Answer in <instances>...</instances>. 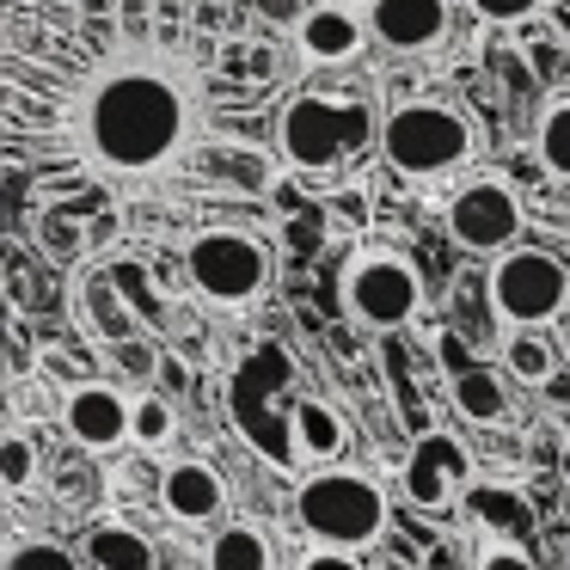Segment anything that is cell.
I'll return each instance as SVG.
<instances>
[{
  "mask_svg": "<svg viewBox=\"0 0 570 570\" xmlns=\"http://www.w3.org/2000/svg\"><path fill=\"white\" fill-rule=\"evenodd\" d=\"M362 38H368V19L344 13V7H313L301 19V56H313V62H350Z\"/></svg>",
  "mask_w": 570,
  "mask_h": 570,
  "instance_id": "5bb4252c",
  "label": "cell"
},
{
  "mask_svg": "<svg viewBox=\"0 0 570 570\" xmlns=\"http://www.w3.org/2000/svg\"><path fill=\"white\" fill-rule=\"evenodd\" d=\"M344 301H350V313H356L362 325H374V332H399V325L417 313V301H423V276H417V264L399 258V252H368V258L350 264Z\"/></svg>",
  "mask_w": 570,
  "mask_h": 570,
  "instance_id": "52a82bcc",
  "label": "cell"
},
{
  "mask_svg": "<svg viewBox=\"0 0 570 570\" xmlns=\"http://www.w3.org/2000/svg\"><path fill=\"white\" fill-rule=\"evenodd\" d=\"M466 509L491 533H509V540H515V533H528V521H533V509L521 503L509 484H466Z\"/></svg>",
  "mask_w": 570,
  "mask_h": 570,
  "instance_id": "d6986e66",
  "label": "cell"
},
{
  "mask_svg": "<svg viewBox=\"0 0 570 570\" xmlns=\"http://www.w3.org/2000/svg\"><path fill=\"white\" fill-rule=\"evenodd\" d=\"M399 484H405V503L411 509H430V515H435V509H448V503H460V497H466L472 454L460 448V435L423 430L417 442H411V454H405Z\"/></svg>",
  "mask_w": 570,
  "mask_h": 570,
  "instance_id": "ba28073f",
  "label": "cell"
},
{
  "mask_svg": "<svg viewBox=\"0 0 570 570\" xmlns=\"http://www.w3.org/2000/svg\"><path fill=\"white\" fill-rule=\"evenodd\" d=\"M87 558L99 570H154V546L129 521H92L87 528Z\"/></svg>",
  "mask_w": 570,
  "mask_h": 570,
  "instance_id": "9a60e30c",
  "label": "cell"
},
{
  "mask_svg": "<svg viewBox=\"0 0 570 570\" xmlns=\"http://www.w3.org/2000/svg\"><path fill=\"white\" fill-rule=\"evenodd\" d=\"M564 344H570V332H564Z\"/></svg>",
  "mask_w": 570,
  "mask_h": 570,
  "instance_id": "1f68e13d",
  "label": "cell"
},
{
  "mask_svg": "<svg viewBox=\"0 0 570 570\" xmlns=\"http://www.w3.org/2000/svg\"><path fill=\"white\" fill-rule=\"evenodd\" d=\"M0 570H80V558L56 540H13L7 558H0Z\"/></svg>",
  "mask_w": 570,
  "mask_h": 570,
  "instance_id": "603a6c76",
  "label": "cell"
},
{
  "mask_svg": "<svg viewBox=\"0 0 570 570\" xmlns=\"http://www.w3.org/2000/svg\"><path fill=\"white\" fill-rule=\"evenodd\" d=\"M173 430H178V417H173V405L166 399H136V423H129V435H136L141 448H160V442H173Z\"/></svg>",
  "mask_w": 570,
  "mask_h": 570,
  "instance_id": "cb8c5ba5",
  "label": "cell"
},
{
  "mask_svg": "<svg viewBox=\"0 0 570 570\" xmlns=\"http://www.w3.org/2000/svg\"><path fill=\"white\" fill-rule=\"evenodd\" d=\"M62 423H68V435H75L80 448H117L129 435V423H136V405H129L117 386H99V381H87V386H75L68 393V405H62Z\"/></svg>",
  "mask_w": 570,
  "mask_h": 570,
  "instance_id": "7c38bea8",
  "label": "cell"
},
{
  "mask_svg": "<svg viewBox=\"0 0 570 570\" xmlns=\"http://www.w3.org/2000/svg\"><path fill=\"white\" fill-rule=\"evenodd\" d=\"M454 411H460V417H472V423H503V417H509V386H503V374H491V368H460V374H454Z\"/></svg>",
  "mask_w": 570,
  "mask_h": 570,
  "instance_id": "e0dca14e",
  "label": "cell"
},
{
  "mask_svg": "<svg viewBox=\"0 0 570 570\" xmlns=\"http://www.w3.org/2000/svg\"><path fill=\"white\" fill-rule=\"evenodd\" d=\"M491 301L509 325H552L570 301V271L552 252H509L491 271Z\"/></svg>",
  "mask_w": 570,
  "mask_h": 570,
  "instance_id": "8992f818",
  "label": "cell"
},
{
  "mask_svg": "<svg viewBox=\"0 0 570 570\" xmlns=\"http://www.w3.org/2000/svg\"><path fill=\"white\" fill-rule=\"evenodd\" d=\"M295 435L313 460H332L337 448H344V423H337V411L320 405V399H295Z\"/></svg>",
  "mask_w": 570,
  "mask_h": 570,
  "instance_id": "44dd1931",
  "label": "cell"
},
{
  "mask_svg": "<svg viewBox=\"0 0 570 570\" xmlns=\"http://www.w3.org/2000/svg\"><path fill=\"white\" fill-rule=\"evenodd\" d=\"M448 234H454V246H466V252H509L515 234H521L515 190L497 185V178L466 185L454 203H448Z\"/></svg>",
  "mask_w": 570,
  "mask_h": 570,
  "instance_id": "9c48e42d",
  "label": "cell"
},
{
  "mask_svg": "<svg viewBox=\"0 0 570 570\" xmlns=\"http://www.w3.org/2000/svg\"><path fill=\"white\" fill-rule=\"evenodd\" d=\"M160 503L173 521H185V528H203V521H215L227 509V484L222 472L209 466V460H173L160 479Z\"/></svg>",
  "mask_w": 570,
  "mask_h": 570,
  "instance_id": "4fadbf2b",
  "label": "cell"
},
{
  "mask_svg": "<svg viewBox=\"0 0 570 570\" xmlns=\"http://www.w3.org/2000/svg\"><path fill=\"white\" fill-rule=\"evenodd\" d=\"M80 320H87L105 344H129V337H136V313L117 301L111 276H87V283H80Z\"/></svg>",
  "mask_w": 570,
  "mask_h": 570,
  "instance_id": "2e32d148",
  "label": "cell"
},
{
  "mask_svg": "<svg viewBox=\"0 0 570 570\" xmlns=\"http://www.w3.org/2000/svg\"><path fill=\"white\" fill-rule=\"evenodd\" d=\"M31 479H38V448L26 435H0V484L7 491H26Z\"/></svg>",
  "mask_w": 570,
  "mask_h": 570,
  "instance_id": "d4e9b609",
  "label": "cell"
},
{
  "mask_svg": "<svg viewBox=\"0 0 570 570\" xmlns=\"http://www.w3.org/2000/svg\"><path fill=\"white\" fill-rule=\"evenodd\" d=\"M283 154L295 173H325L350 154V105L332 99H295L283 111Z\"/></svg>",
  "mask_w": 570,
  "mask_h": 570,
  "instance_id": "30bf717a",
  "label": "cell"
},
{
  "mask_svg": "<svg viewBox=\"0 0 570 570\" xmlns=\"http://www.w3.org/2000/svg\"><path fill=\"white\" fill-rule=\"evenodd\" d=\"M558 13H570V0H558Z\"/></svg>",
  "mask_w": 570,
  "mask_h": 570,
  "instance_id": "4dcf8cb0",
  "label": "cell"
},
{
  "mask_svg": "<svg viewBox=\"0 0 570 570\" xmlns=\"http://www.w3.org/2000/svg\"><path fill=\"white\" fill-rule=\"evenodd\" d=\"M7 99H43L56 129L7 141L13 160H43L38 173L154 178L185 160L203 136V56L185 31H99L68 68L38 80L7 62Z\"/></svg>",
  "mask_w": 570,
  "mask_h": 570,
  "instance_id": "6da1fadb",
  "label": "cell"
},
{
  "mask_svg": "<svg viewBox=\"0 0 570 570\" xmlns=\"http://www.w3.org/2000/svg\"><path fill=\"white\" fill-rule=\"evenodd\" d=\"M479 570H540V564H533L528 546L509 540V533H503V540H491V546L479 552Z\"/></svg>",
  "mask_w": 570,
  "mask_h": 570,
  "instance_id": "484cf974",
  "label": "cell"
},
{
  "mask_svg": "<svg viewBox=\"0 0 570 570\" xmlns=\"http://www.w3.org/2000/svg\"><path fill=\"white\" fill-rule=\"evenodd\" d=\"M540 0H472V13H484V19H497V26H509V19H528Z\"/></svg>",
  "mask_w": 570,
  "mask_h": 570,
  "instance_id": "83f0119b",
  "label": "cell"
},
{
  "mask_svg": "<svg viewBox=\"0 0 570 570\" xmlns=\"http://www.w3.org/2000/svg\"><path fill=\"white\" fill-rule=\"evenodd\" d=\"M295 515L320 546H350V552H362V546H374L386 533V491L368 472L320 466V472L301 479Z\"/></svg>",
  "mask_w": 570,
  "mask_h": 570,
  "instance_id": "3957f363",
  "label": "cell"
},
{
  "mask_svg": "<svg viewBox=\"0 0 570 570\" xmlns=\"http://www.w3.org/2000/svg\"><path fill=\"white\" fill-rule=\"evenodd\" d=\"M381 148H386V166L405 178H448L466 166L472 154V129L454 105H399L381 129Z\"/></svg>",
  "mask_w": 570,
  "mask_h": 570,
  "instance_id": "277c9868",
  "label": "cell"
},
{
  "mask_svg": "<svg viewBox=\"0 0 570 570\" xmlns=\"http://www.w3.org/2000/svg\"><path fill=\"white\" fill-rule=\"evenodd\" d=\"M368 38L399 56H423L448 38V0H368Z\"/></svg>",
  "mask_w": 570,
  "mask_h": 570,
  "instance_id": "8fae6325",
  "label": "cell"
},
{
  "mask_svg": "<svg viewBox=\"0 0 570 570\" xmlns=\"http://www.w3.org/2000/svg\"><path fill=\"white\" fill-rule=\"evenodd\" d=\"M185 276L215 307H246V301H258L271 288V252H264V239L239 234V227H215V234L190 239Z\"/></svg>",
  "mask_w": 570,
  "mask_h": 570,
  "instance_id": "5b68a950",
  "label": "cell"
},
{
  "mask_svg": "<svg viewBox=\"0 0 570 570\" xmlns=\"http://www.w3.org/2000/svg\"><path fill=\"white\" fill-rule=\"evenodd\" d=\"M203 564L209 570H271V540H264L258 528H246V521H227L209 540Z\"/></svg>",
  "mask_w": 570,
  "mask_h": 570,
  "instance_id": "ac0fdd59",
  "label": "cell"
},
{
  "mask_svg": "<svg viewBox=\"0 0 570 570\" xmlns=\"http://www.w3.org/2000/svg\"><path fill=\"white\" fill-rule=\"evenodd\" d=\"M442 362H448V368H472V362H466V350H460V337H442Z\"/></svg>",
  "mask_w": 570,
  "mask_h": 570,
  "instance_id": "f1b7e54d",
  "label": "cell"
},
{
  "mask_svg": "<svg viewBox=\"0 0 570 570\" xmlns=\"http://www.w3.org/2000/svg\"><path fill=\"white\" fill-rule=\"evenodd\" d=\"M503 368L515 374V381H528V386H546L558 374V356H552L546 337H533V325H515V337L503 344Z\"/></svg>",
  "mask_w": 570,
  "mask_h": 570,
  "instance_id": "ffe728a7",
  "label": "cell"
},
{
  "mask_svg": "<svg viewBox=\"0 0 570 570\" xmlns=\"http://www.w3.org/2000/svg\"><path fill=\"white\" fill-rule=\"evenodd\" d=\"M558 479H564V484H570V442H564V448H558Z\"/></svg>",
  "mask_w": 570,
  "mask_h": 570,
  "instance_id": "f546056e",
  "label": "cell"
},
{
  "mask_svg": "<svg viewBox=\"0 0 570 570\" xmlns=\"http://www.w3.org/2000/svg\"><path fill=\"white\" fill-rule=\"evenodd\" d=\"M288 374H295L288 350L264 344V350H252V356L239 362L234 386H227V417H234V430L246 435V448H258V460H271L276 472H295V460L307 454L301 435H295V405L276 411Z\"/></svg>",
  "mask_w": 570,
  "mask_h": 570,
  "instance_id": "7a4b0ae2",
  "label": "cell"
},
{
  "mask_svg": "<svg viewBox=\"0 0 570 570\" xmlns=\"http://www.w3.org/2000/svg\"><path fill=\"white\" fill-rule=\"evenodd\" d=\"M540 160L552 178H570V99H558L540 117Z\"/></svg>",
  "mask_w": 570,
  "mask_h": 570,
  "instance_id": "7402d4cb",
  "label": "cell"
},
{
  "mask_svg": "<svg viewBox=\"0 0 570 570\" xmlns=\"http://www.w3.org/2000/svg\"><path fill=\"white\" fill-rule=\"evenodd\" d=\"M295 570H362V558L350 552V546H320V552H307Z\"/></svg>",
  "mask_w": 570,
  "mask_h": 570,
  "instance_id": "4316f807",
  "label": "cell"
}]
</instances>
